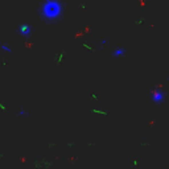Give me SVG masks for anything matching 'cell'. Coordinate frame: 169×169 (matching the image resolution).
<instances>
[{
	"mask_svg": "<svg viewBox=\"0 0 169 169\" xmlns=\"http://www.w3.org/2000/svg\"><path fill=\"white\" fill-rule=\"evenodd\" d=\"M124 49L123 48H119V49H115L114 50V55H120V54H124Z\"/></svg>",
	"mask_w": 169,
	"mask_h": 169,
	"instance_id": "277c9868",
	"label": "cell"
},
{
	"mask_svg": "<svg viewBox=\"0 0 169 169\" xmlns=\"http://www.w3.org/2000/svg\"><path fill=\"white\" fill-rule=\"evenodd\" d=\"M0 49H1V50H4V52H7V53H12V48H11V46H8V45H5V44L1 45V46H0Z\"/></svg>",
	"mask_w": 169,
	"mask_h": 169,
	"instance_id": "3957f363",
	"label": "cell"
},
{
	"mask_svg": "<svg viewBox=\"0 0 169 169\" xmlns=\"http://www.w3.org/2000/svg\"><path fill=\"white\" fill-rule=\"evenodd\" d=\"M20 31H23L21 32V33H23V35H29V33H31V29H29V27H28V25H21L20 27Z\"/></svg>",
	"mask_w": 169,
	"mask_h": 169,
	"instance_id": "7a4b0ae2",
	"label": "cell"
},
{
	"mask_svg": "<svg viewBox=\"0 0 169 169\" xmlns=\"http://www.w3.org/2000/svg\"><path fill=\"white\" fill-rule=\"evenodd\" d=\"M40 13L46 20H55L62 13V3H59L57 0L45 1L40 8Z\"/></svg>",
	"mask_w": 169,
	"mask_h": 169,
	"instance_id": "6da1fadb",
	"label": "cell"
}]
</instances>
